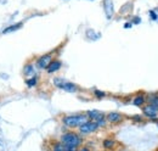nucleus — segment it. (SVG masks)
Segmentation results:
<instances>
[{"instance_id":"nucleus-22","label":"nucleus","mask_w":158,"mask_h":151,"mask_svg":"<svg viewBox=\"0 0 158 151\" xmlns=\"http://www.w3.org/2000/svg\"><path fill=\"white\" fill-rule=\"evenodd\" d=\"M124 27H125V28H130V27H131V23H125Z\"/></svg>"},{"instance_id":"nucleus-16","label":"nucleus","mask_w":158,"mask_h":151,"mask_svg":"<svg viewBox=\"0 0 158 151\" xmlns=\"http://www.w3.org/2000/svg\"><path fill=\"white\" fill-rule=\"evenodd\" d=\"M148 102H150L148 105H152V106L158 109V95H151L148 99Z\"/></svg>"},{"instance_id":"nucleus-2","label":"nucleus","mask_w":158,"mask_h":151,"mask_svg":"<svg viewBox=\"0 0 158 151\" xmlns=\"http://www.w3.org/2000/svg\"><path fill=\"white\" fill-rule=\"evenodd\" d=\"M89 118L86 116V113H77V114H69V116H64L62 118V123L63 126L68 127V128H79L81 124H84L85 122H88Z\"/></svg>"},{"instance_id":"nucleus-9","label":"nucleus","mask_w":158,"mask_h":151,"mask_svg":"<svg viewBox=\"0 0 158 151\" xmlns=\"http://www.w3.org/2000/svg\"><path fill=\"white\" fill-rule=\"evenodd\" d=\"M61 89H63V90L67 92V93H76V92H78V87H77V84L71 83V82H64V83L62 84Z\"/></svg>"},{"instance_id":"nucleus-6","label":"nucleus","mask_w":158,"mask_h":151,"mask_svg":"<svg viewBox=\"0 0 158 151\" xmlns=\"http://www.w3.org/2000/svg\"><path fill=\"white\" fill-rule=\"evenodd\" d=\"M142 111H143V114L148 118H156L158 114V109L152 106V105H146Z\"/></svg>"},{"instance_id":"nucleus-12","label":"nucleus","mask_w":158,"mask_h":151,"mask_svg":"<svg viewBox=\"0 0 158 151\" xmlns=\"http://www.w3.org/2000/svg\"><path fill=\"white\" fill-rule=\"evenodd\" d=\"M23 75L26 76V77H28V78L34 77L35 76V68H34V66L32 63H26L24 67H23Z\"/></svg>"},{"instance_id":"nucleus-20","label":"nucleus","mask_w":158,"mask_h":151,"mask_svg":"<svg viewBox=\"0 0 158 151\" xmlns=\"http://www.w3.org/2000/svg\"><path fill=\"white\" fill-rule=\"evenodd\" d=\"M78 151H91L88 146H83V148H80V149H78Z\"/></svg>"},{"instance_id":"nucleus-10","label":"nucleus","mask_w":158,"mask_h":151,"mask_svg":"<svg viewBox=\"0 0 158 151\" xmlns=\"http://www.w3.org/2000/svg\"><path fill=\"white\" fill-rule=\"evenodd\" d=\"M103 4H105V12H106L107 19H112V16H113V2H112V0H105Z\"/></svg>"},{"instance_id":"nucleus-1","label":"nucleus","mask_w":158,"mask_h":151,"mask_svg":"<svg viewBox=\"0 0 158 151\" xmlns=\"http://www.w3.org/2000/svg\"><path fill=\"white\" fill-rule=\"evenodd\" d=\"M60 141L67 148V149H78L79 146L83 144V138L80 134L74 132H67L63 133L60 138Z\"/></svg>"},{"instance_id":"nucleus-21","label":"nucleus","mask_w":158,"mask_h":151,"mask_svg":"<svg viewBox=\"0 0 158 151\" xmlns=\"http://www.w3.org/2000/svg\"><path fill=\"white\" fill-rule=\"evenodd\" d=\"M151 19H157V15H156L153 11H151Z\"/></svg>"},{"instance_id":"nucleus-5","label":"nucleus","mask_w":158,"mask_h":151,"mask_svg":"<svg viewBox=\"0 0 158 151\" xmlns=\"http://www.w3.org/2000/svg\"><path fill=\"white\" fill-rule=\"evenodd\" d=\"M106 119H107V122H110V123L117 124V123H120V122L123 121V114L119 112H110L106 116Z\"/></svg>"},{"instance_id":"nucleus-11","label":"nucleus","mask_w":158,"mask_h":151,"mask_svg":"<svg viewBox=\"0 0 158 151\" xmlns=\"http://www.w3.org/2000/svg\"><path fill=\"white\" fill-rule=\"evenodd\" d=\"M116 145H117V141L114 139H111V138H107V139H105L102 141V146H103L105 150H108V151L113 150L116 148Z\"/></svg>"},{"instance_id":"nucleus-13","label":"nucleus","mask_w":158,"mask_h":151,"mask_svg":"<svg viewBox=\"0 0 158 151\" xmlns=\"http://www.w3.org/2000/svg\"><path fill=\"white\" fill-rule=\"evenodd\" d=\"M22 24H23V22H19V23H15V24H11V26L6 27L2 31V34H7V33H11V32H15V31L20 29L21 27H22Z\"/></svg>"},{"instance_id":"nucleus-4","label":"nucleus","mask_w":158,"mask_h":151,"mask_svg":"<svg viewBox=\"0 0 158 151\" xmlns=\"http://www.w3.org/2000/svg\"><path fill=\"white\" fill-rule=\"evenodd\" d=\"M51 61H52V53H49V54L41 55V56L37 60L35 66H37L39 70H46V67L49 66V63H50Z\"/></svg>"},{"instance_id":"nucleus-7","label":"nucleus","mask_w":158,"mask_h":151,"mask_svg":"<svg viewBox=\"0 0 158 151\" xmlns=\"http://www.w3.org/2000/svg\"><path fill=\"white\" fill-rule=\"evenodd\" d=\"M86 116H88L89 121H94V122H98V121H100V119H102V118H105V117H106L103 113L98 111V110L88 111V112H86Z\"/></svg>"},{"instance_id":"nucleus-23","label":"nucleus","mask_w":158,"mask_h":151,"mask_svg":"<svg viewBox=\"0 0 158 151\" xmlns=\"http://www.w3.org/2000/svg\"><path fill=\"white\" fill-rule=\"evenodd\" d=\"M103 151H108V150H103Z\"/></svg>"},{"instance_id":"nucleus-19","label":"nucleus","mask_w":158,"mask_h":151,"mask_svg":"<svg viewBox=\"0 0 158 151\" xmlns=\"http://www.w3.org/2000/svg\"><path fill=\"white\" fill-rule=\"evenodd\" d=\"M94 95H95L96 97H99V99H102V97H105V96H106V93H105V92H101V90H98V89H96V90L94 92Z\"/></svg>"},{"instance_id":"nucleus-8","label":"nucleus","mask_w":158,"mask_h":151,"mask_svg":"<svg viewBox=\"0 0 158 151\" xmlns=\"http://www.w3.org/2000/svg\"><path fill=\"white\" fill-rule=\"evenodd\" d=\"M61 66H62V62L60 61V60H52L50 63H49V66L46 67V71H48V73H55V72H57L60 68H61Z\"/></svg>"},{"instance_id":"nucleus-17","label":"nucleus","mask_w":158,"mask_h":151,"mask_svg":"<svg viewBox=\"0 0 158 151\" xmlns=\"http://www.w3.org/2000/svg\"><path fill=\"white\" fill-rule=\"evenodd\" d=\"M51 151H67V148H66L61 141H59V143H56V144L54 145V148H52Z\"/></svg>"},{"instance_id":"nucleus-15","label":"nucleus","mask_w":158,"mask_h":151,"mask_svg":"<svg viewBox=\"0 0 158 151\" xmlns=\"http://www.w3.org/2000/svg\"><path fill=\"white\" fill-rule=\"evenodd\" d=\"M133 104H134L135 106H142V105L145 104V97H143V95H138V96L133 100Z\"/></svg>"},{"instance_id":"nucleus-3","label":"nucleus","mask_w":158,"mask_h":151,"mask_svg":"<svg viewBox=\"0 0 158 151\" xmlns=\"http://www.w3.org/2000/svg\"><path fill=\"white\" fill-rule=\"evenodd\" d=\"M78 129H79V134H80V135H89V134H91V133L96 132V131L99 129V126H98V123L94 122V121H88V122H85L84 124H81Z\"/></svg>"},{"instance_id":"nucleus-18","label":"nucleus","mask_w":158,"mask_h":151,"mask_svg":"<svg viewBox=\"0 0 158 151\" xmlns=\"http://www.w3.org/2000/svg\"><path fill=\"white\" fill-rule=\"evenodd\" d=\"M64 82H66V80H64L63 78H55V79H54V84H55L56 87H59V88L62 87V84H63Z\"/></svg>"},{"instance_id":"nucleus-14","label":"nucleus","mask_w":158,"mask_h":151,"mask_svg":"<svg viewBox=\"0 0 158 151\" xmlns=\"http://www.w3.org/2000/svg\"><path fill=\"white\" fill-rule=\"evenodd\" d=\"M26 84H27L28 88H34V87L38 84V78H37V76L31 77V78H27V79H26Z\"/></svg>"}]
</instances>
